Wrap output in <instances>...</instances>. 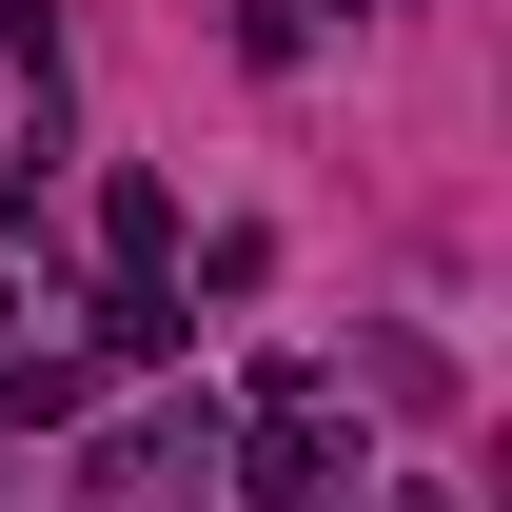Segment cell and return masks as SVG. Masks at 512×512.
I'll list each match as a JSON object with an SVG mask.
<instances>
[{"label":"cell","mask_w":512,"mask_h":512,"mask_svg":"<svg viewBox=\"0 0 512 512\" xmlns=\"http://www.w3.org/2000/svg\"><path fill=\"white\" fill-rule=\"evenodd\" d=\"M178 335H197V316H178V296H158V276H119V296H99V355H138V375H158Z\"/></svg>","instance_id":"6da1fadb"},{"label":"cell","mask_w":512,"mask_h":512,"mask_svg":"<svg viewBox=\"0 0 512 512\" xmlns=\"http://www.w3.org/2000/svg\"><path fill=\"white\" fill-rule=\"evenodd\" d=\"M394 512H434V493H394Z\"/></svg>","instance_id":"7a4b0ae2"},{"label":"cell","mask_w":512,"mask_h":512,"mask_svg":"<svg viewBox=\"0 0 512 512\" xmlns=\"http://www.w3.org/2000/svg\"><path fill=\"white\" fill-rule=\"evenodd\" d=\"M0 316H20V296H0Z\"/></svg>","instance_id":"3957f363"}]
</instances>
